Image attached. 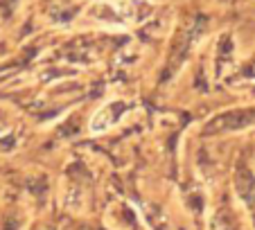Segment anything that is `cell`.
<instances>
[{"mask_svg": "<svg viewBox=\"0 0 255 230\" xmlns=\"http://www.w3.org/2000/svg\"><path fill=\"white\" fill-rule=\"evenodd\" d=\"M255 122V109L249 111H235V113H228L212 120L210 124L206 126V133H212V131H228V129H240V126L253 124Z\"/></svg>", "mask_w": 255, "mask_h": 230, "instance_id": "cell-1", "label": "cell"}, {"mask_svg": "<svg viewBox=\"0 0 255 230\" xmlns=\"http://www.w3.org/2000/svg\"><path fill=\"white\" fill-rule=\"evenodd\" d=\"M235 183H237V192H240V197L253 206L255 203V178H253V174H251L249 169L240 167L237 169Z\"/></svg>", "mask_w": 255, "mask_h": 230, "instance_id": "cell-2", "label": "cell"}]
</instances>
